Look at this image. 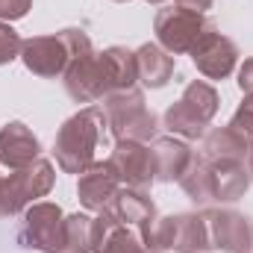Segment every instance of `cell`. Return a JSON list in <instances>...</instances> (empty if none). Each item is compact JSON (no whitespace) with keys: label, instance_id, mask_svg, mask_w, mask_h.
<instances>
[{"label":"cell","instance_id":"obj_1","mask_svg":"<svg viewBox=\"0 0 253 253\" xmlns=\"http://www.w3.org/2000/svg\"><path fill=\"white\" fill-rule=\"evenodd\" d=\"M180 186L197 206L233 203V200L245 197V191L251 186V174H248L245 162H239V159H212V156L194 153Z\"/></svg>","mask_w":253,"mask_h":253},{"label":"cell","instance_id":"obj_2","mask_svg":"<svg viewBox=\"0 0 253 253\" xmlns=\"http://www.w3.org/2000/svg\"><path fill=\"white\" fill-rule=\"evenodd\" d=\"M106 115L103 106L91 103L85 109H80L77 115H71L53 141V153H56V165L65 174H83L85 168L94 165V153L100 138L106 135Z\"/></svg>","mask_w":253,"mask_h":253},{"label":"cell","instance_id":"obj_3","mask_svg":"<svg viewBox=\"0 0 253 253\" xmlns=\"http://www.w3.org/2000/svg\"><path fill=\"white\" fill-rule=\"evenodd\" d=\"M103 115L115 141H153L159 121L144 103L141 88H121L103 97Z\"/></svg>","mask_w":253,"mask_h":253},{"label":"cell","instance_id":"obj_4","mask_svg":"<svg viewBox=\"0 0 253 253\" xmlns=\"http://www.w3.org/2000/svg\"><path fill=\"white\" fill-rule=\"evenodd\" d=\"M153 30H156L159 47H165L171 56H177V53H191L206 36L218 33V27H215L212 18H206L203 12L189 9V6H183V3L162 6V9L156 12Z\"/></svg>","mask_w":253,"mask_h":253},{"label":"cell","instance_id":"obj_5","mask_svg":"<svg viewBox=\"0 0 253 253\" xmlns=\"http://www.w3.org/2000/svg\"><path fill=\"white\" fill-rule=\"evenodd\" d=\"M218 103H221V97H218V91H215L212 83H206V80L189 83L186 91H183V97L174 106L165 109V126H168V132L177 135V138H189V141L203 138L209 121L218 112Z\"/></svg>","mask_w":253,"mask_h":253},{"label":"cell","instance_id":"obj_6","mask_svg":"<svg viewBox=\"0 0 253 253\" xmlns=\"http://www.w3.org/2000/svg\"><path fill=\"white\" fill-rule=\"evenodd\" d=\"M144 245L150 253H203L212 248L203 212H180L159 218Z\"/></svg>","mask_w":253,"mask_h":253},{"label":"cell","instance_id":"obj_7","mask_svg":"<svg viewBox=\"0 0 253 253\" xmlns=\"http://www.w3.org/2000/svg\"><path fill=\"white\" fill-rule=\"evenodd\" d=\"M53 180H56V171L42 156L27 168L0 174V218H12L21 209H27L36 197H44L53 189Z\"/></svg>","mask_w":253,"mask_h":253},{"label":"cell","instance_id":"obj_8","mask_svg":"<svg viewBox=\"0 0 253 253\" xmlns=\"http://www.w3.org/2000/svg\"><path fill=\"white\" fill-rule=\"evenodd\" d=\"M18 245L27 251L62 253L65 248V215L56 203H30L24 209L21 227L15 233Z\"/></svg>","mask_w":253,"mask_h":253},{"label":"cell","instance_id":"obj_9","mask_svg":"<svg viewBox=\"0 0 253 253\" xmlns=\"http://www.w3.org/2000/svg\"><path fill=\"white\" fill-rule=\"evenodd\" d=\"M65 91L71 100L77 103H97L103 100L106 94H112V80H109V71H106V59L103 53H97L94 47L74 56L68 68H65Z\"/></svg>","mask_w":253,"mask_h":253},{"label":"cell","instance_id":"obj_10","mask_svg":"<svg viewBox=\"0 0 253 253\" xmlns=\"http://www.w3.org/2000/svg\"><path fill=\"white\" fill-rule=\"evenodd\" d=\"M109 165L126 189H147L150 183H156V156L144 141H115Z\"/></svg>","mask_w":253,"mask_h":253},{"label":"cell","instance_id":"obj_11","mask_svg":"<svg viewBox=\"0 0 253 253\" xmlns=\"http://www.w3.org/2000/svg\"><path fill=\"white\" fill-rule=\"evenodd\" d=\"M203 218L209 227L212 248L227 253L253 251V221L248 215H242L236 209H206Z\"/></svg>","mask_w":253,"mask_h":253},{"label":"cell","instance_id":"obj_12","mask_svg":"<svg viewBox=\"0 0 253 253\" xmlns=\"http://www.w3.org/2000/svg\"><path fill=\"white\" fill-rule=\"evenodd\" d=\"M21 59L27 65V71L39 74V77H59V74H65L68 62L74 59V53H71L65 33H56V36L27 39L21 47Z\"/></svg>","mask_w":253,"mask_h":253},{"label":"cell","instance_id":"obj_13","mask_svg":"<svg viewBox=\"0 0 253 253\" xmlns=\"http://www.w3.org/2000/svg\"><path fill=\"white\" fill-rule=\"evenodd\" d=\"M121 189H124V186H121L115 168L109 165V159H106V162H94L91 168H85V171L80 174V183H77L80 203H83L85 209H91V212H106V209H112V203H115V197H118Z\"/></svg>","mask_w":253,"mask_h":253},{"label":"cell","instance_id":"obj_14","mask_svg":"<svg viewBox=\"0 0 253 253\" xmlns=\"http://www.w3.org/2000/svg\"><path fill=\"white\" fill-rule=\"evenodd\" d=\"M191 62L206 80H227L239 65V47L233 39L212 33L191 50Z\"/></svg>","mask_w":253,"mask_h":253},{"label":"cell","instance_id":"obj_15","mask_svg":"<svg viewBox=\"0 0 253 253\" xmlns=\"http://www.w3.org/2000/svg\"><path fill=\"white\" fill-rule=\"evenodd\" d=\"M112 212L118 215V221L129 227V230H135L138 236H141V242H147V236L153 233V227H156V221H159V215H156V203L150 200V194L147 189H121L118 191V197H115V203H112Z\"/></svg>","mask_w":253,"mask_h":253},{"label":"cell","instance_id":"obj_16","mask_svg":"<svg viewBox=\"0 0 253 253\" xmlns=\"http://www.w3.org/2000/svg\"><path fill=\"white\" fill-rule=\"evenodd\" d=\"M39 153H42V144L27 124L12 121L0 129V165H6L9 171L33 165Z\"/></svg>","mask_w":253,"mask_h":253},{"label":"cell","instance_id":"obj_17","mask_svg":"<svg viewBox=\"0 0 253 253\" xmlns=\"http://www.w3.org/2000/svg\"><path fill=\"white\" fill-rule=\"evenodd\" d=\"M150 147L156 156V183H180L194 159V150L177 135H156Z\"/></svg>","mask_w":253,"mask_h":253},{"label":"cell","instance_id":"obj_18","mask_svg":"<svg viewBox=\"0 0 253 253\" xmlns=\"http://www.w3.org/2000/svg\"><path fill=\"white\" fill-rule=\"evenodd\" d=\"M174 56L165 50V47H159V44H141L138 50H135V74H138V80H141V85H147V88H162V85H168V80L174 77Z\"/></svg>","mask_w":253,"mask_h":253},{"label":"cell","instance_id":"obj_19","mask_svg":"<svg viewBox=\"0 0 253 253\" xmlns=\"http://www.w3.org/2000/svg\"><path fill=\"white\" fill-rule=\"evenodd\" d=\"M203 156H212V159H239L245 162L248 153H251V144L230 126H215L203 135Z\"/></svg>","mask_w":253,"mask_h":253},{"label":"cell","instance_id":"obj_20","mask_svg":"<svg viewBox=\"0 0 253 253\" xmlns=\"http://www.w3.org/2000/svg\"><path fill=\"white\" fill-rule=\"evenodd\" d=\"M62 253H94V218L80 215V212L65 218Z\"/></svg>","mask_w":253,"mask_h":253},{"label":"cell","instance_id":"obj_21","mask_svg":"<svg viewBox=\"0 0 253 253\" xmlns=\"http://www.w3.org/2000/svg\"><path fill=\"white\" fill-rule=\"evenodd\" d=\"M97 253H150V251H147V245L141 242V236H138L135 230H129V227L121 224V227L100 245Z\"/></svg>","mask_w":253,"mask_h":253},{"label":"cell","instance_id":"obj_22","mask_svg":"<svg viewBox=\"0 0 253 253\" xmlns=\"http://www.w3.org/2000/svg\"><path fill=\"white\" fill-rule=\"evenodd\" d=\"M230 129H236L248 144L253 147V94H245V100H242V106L236 109V115H233V121H230Z\"/></svg>","mask_w":253,"mask_h":253},{"label":"cell","instance_id":"obj_23","mask_svg":"<svg viewBox=\"0 0 253 253\" xmlns=\"http://www.w3.org/2000/svg\"><path fill=\"white\" fill-rule=\"evenodd\" d=\"M21 47H24V39L6 21H0V65H9L12 59H18Z\"/></svg>","mask_w":253,"mask_h":253},{"label":"cell","instance_id":"obj_24","mask_svg":"<svg viewBox=\"0 0 253 253\" xmlns=\"http://www.w3.org/2000/svg\"><path fill=\"white\" fill-rule=\"evenodd\" d=\"M30 6H33V0H0V21H6V24L18 21L30 12Z\"/></svg>","mask_w":253,"mask_h":253},{"label":"cell","instance_id":"obj_25","mask_svg":"<svg viewBox=\"0 0 253 253\" xmlns=\"http://www.w3.org/2000/svg\"><path fill=\"white\" fill-rule=\"evenodd\" d=\"M239 88L245 94H253V59H245V65L239 68Z\"/></svg>","mask_w":253,"mask_h":253},{"label":"cell","instance_id":"obj_26","mask_svg":"<svg viewBox=\"0 0 253 253\" xmlns=\"http://www.w3.org/2000/svg\"><path fill=\"white\" fill-rule=\"evenodd\" d=\"M174 3H183V6H189V9H197V12H206L215 0H174Z\"/></svg>","mask_w":253,"mask_h":253},{"label":"cell","instance_id":"obj_27","mask_svg":"<svg viewBox=\"0 0 253 253\" xmlns=\"http://www.w3.org/2000/svg\"><path fill=\"white\" fill-rule=\"evenodd\" d=\"M248 174H251V180H253V150L248 153Z\"/></svg>","mask_w":253,"mask_h":253},{"label":"cell","instance_id":"obj_28","mask_svg":"<svg viewBox=\"0 0 253 253\" xmlns=\"http://www.w3.org/2000/svg\"><path fill=\"white\" fill-rule=\"evenodd\" d=\"M147 3H156V6H159V3H165V0H147Z\"/></svg>","mask_w":253,"mask_h":253},{"label":"cell","instance_id":"obj_29","mask_svg":"<svg viewBox=\"0 0 253 253\" xmlns=\"http://www.w3.org/2000/svg\"><path fill=\"white\" fill-rule=\"evenodd\" d=\"M115 3H126V0H115Z\"/></svg>","mask_w":253,"mask_h":253},{"label":"cell","instance_id":"obj_30","mask_svg":"<svg viewBox=\"0 0 253 253\" xmlns=\"http://www.w3.org/2000/svg\"><path fill=\"white\" fill-rule=\"evenodd\" d=\"M245 253H253V251H245Z\"/></svg>","mask_w":253,"mask_h":253}]
</instances>
